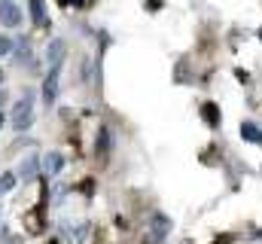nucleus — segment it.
Masks as SVG:
<instances>
[{"label":"nucleus","mask_w":262,"mask_h":244,"mask_svg":"<svg viewBox=\"0 0 262 244\" xmlns=\"http://www.w3.org/2000/svg\"><path fill=\"white\" fill-rule=\"evenodd\" d=\"M107 150H110V131L101 128V134H98V156H107Z\"/></svg>","instance_id":"9"},{"label":"nucleus","mask_w":262,"mask_h":244,"mask_svg":"<svg viewBox=\"0 0 262 244\" xmlns=\"http://www.w3.org/2000/svg\"><path fill=\"white\" fill-rule=\"evenodd\" d=\"M12 49H15V43H12L9 37H0V55H9Z\"/></svg>","instance_id":"12"},{"label":"nucleus","mask_w":262,"mask_h":244,"mask_svg":"<svg viewBox=\"0 0 262 244\" xmlns=\"http://www.w3.org/2000/svg\"><path fill=\"white\" fill-rule=\"evenodd\" d=\"M0 25H6V28H18L21 25V9L12 0H0Z\"/></svg>","instance_id":"3"},{"label":"nucleus","mask_w":262,"mask_h":244,"mask_svg":"<svg viewBox=\"0 0 262 244\" xmlns=\"http://www.w3.org/2000/svg\"><path fill=\"white\" fill-rule=\"evenodd\" d=\"M204 119L210 122V125H220V110L213 104H204Z\"/></svg>","instance_id":"10"},{"label":"nucleus","mask_w":262,"mask_h":244,"mask_svg":"<svg viewBox=\"0 0 262 244\" xmlns=\"http://www.w3.org/2000/svg\"><path fill=\"white\" fill-rule=\"evenodd\" d=\"M0 125H3V113H0Z\"/></svg>","instance_id":"17"},{"label":"nucleus","mask_w":262,"mask_h":244,"mask_svg":"<svg viewBox=\"0 0 262 244\" xmlns=\"http://www.w3.org/2000/svg\"><path fill=\"white\" fill-rule=\"evenodd\" d=\"M61 3H64V6H67V3H76V0H61Z\"/></svg>","instance_id":"14"},{"label":"nucleus","mask_w":262,"mask_h":244,"mask_svg":"<svg viewBox=\"0 0 262 244\" xmlns=\"http://www.w3.org/2000/svg\"><path fill=\"white\" fill-rule=\"evenodd\" d=\"M241 137L250 140V144H262V131L253 125V122H244V125H241Z\"/></svg>","instance_id":"8"},{"label":"nucleus","mask_w":262,"mask_h":244,"mask_svg":"<svg viewBox=\"0 0 262 244\" xmlns=\"http://www.w3.org/2000/svg\"><path fill=\"white\" fill-rule=\"evenodd\" d=\"M256 238H259V241H262V229H259V232H256Z\"/></svg>","instance_id":"15"},{"label":"nucleus","mask_w":262,"mask_h":244,"mask_svg":"<svg viewBox=\"0 0 262 244\" xmlns=\"http://www.w3.org/2000/svg\"><path fill=\"white\" fill-rule=\"evenodd\" d=\"M46 58L52 67H61V58H64V40H52L49 49H46Z\"/></svg>","instance_id":"5"},{"label":"nucleus","mask_w":262,"mask_h":244,"mask_svg":"<svg viewBox=\"0 0 262 244\" xmlns=\"http://www.w3.org/2000/svg\"><path fill=\"white\" fill-rule=\"evenodd\" d=\"M34 125V98L25 95L15 107H12V128L15 131H28Z\"/></svg>","instance_id":"1"},{"label":"nucleus","mask_w":262,"mask_h":244,"mask_svg":"<svg viewBox=\"0 0 262 244\" xmlns=\"http://www.w3.org/2000/svg\"><path fill=\"white\" fill-rule=\"evenodd\" d=\"M3 101H6V92H0V104H3Z\"/></svg>","instance_id":"13"},{"label":"nucleus","mask_w":262,"mask_h":244,"mask_svg":"<svg viewBox=\"0 0 262 244\" xmlns=\"http://www.w3.org/2000/svg\"><path fill=\"white\" fill-rule=\"evenodd\" d=\"M40 165H43V171H46V174H58V171L64 168V156H61V153H46Z\"/></svg>","instance_id":"4"},{"label":"nucleus","mask_w":262,"mask_h":244,"mask_svg":"<svg viewBox=\"0 0 262 244\" xmlns=\"http://www.w3.org/2000/svg\"><path fill=\"white\" fill-rule=\"evenodd\" d=\"M28 6H31V18H34V25H37V28H46L49 18H46V6H43V0H31Z\"/></svg>","instance_id":"6"},{"label":"nucleus","mask_w":262,"mask_h":244,"mask_svg":"<svg viewBox=\"0 0 262 244\" xmlns=\"http://www.w3.org/2000/svg\"><path fill=\"white\" fill-rule=\"evenodd\" d=\"M37 171H40V159H37V156H28V159L21 162V168H18V177H21V180H31Z\"/></svg>","instance_id":"7"},{"label":"nucleus","mask_w":262,"mask_h":244,"mask_svg":"<svg viewBox=\"0 0 262 244\" xmlns=\"http://www.w3.org/2000/svg\"><path fill=\"white\" fill-rule=\"evenodd\" d=\"M0 83H3V70H0Z\"/></svg>","instance_id":"16"},{"label":"nucleus","mask_w":262,"mask_h":244,"mask_svg":"<svg viewBox=\"0 0 262 244\" xmlns=\"http://www.w3.org/2000/svg\"><path fill=\"white\" fill-rule=\"evenodd\" d=\"M58 83H61V67H49L43 79V104H55L58 98Z\"/></svg>","instance_id":"2"},{"label":"nucleus","mask_w":262,"mask_h":244,"mask_svg":"<svg viewBox=\"0 0 262 244\" xmlns=\"http://www.w3.org/2000/svg\"><path fill=\"white\" fill-rule=\"evenodd\" d=\"M12 186H15V174H3L0 177V192H9Z\"/></svg>","instance_id":"11"}]
</instances>
